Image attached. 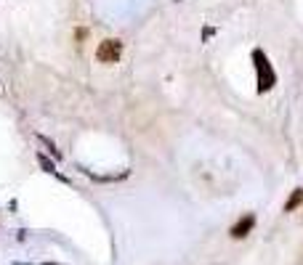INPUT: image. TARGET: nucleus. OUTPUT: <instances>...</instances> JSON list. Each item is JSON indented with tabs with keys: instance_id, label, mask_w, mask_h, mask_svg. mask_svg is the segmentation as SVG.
<instances>
[{
	"instance_id": "nucleus-1",
	"label": "nucleus",
	"mask_w": 303,
	"mask_h": 265,
	"mask_svg": "<svg viewBox=\"0 0 303 265\" xmlns=\"http://www.w3.org/2000/svg\"><path fill=\"white\" fill-rule=\"evenodd\" d=\"M252 61H255V69H258V93H266V90L274 88L277 82V75L271 69V61L266 59L263 50H252Z\"/></svg>"
},
{
	"instance_id": "nucleus-2",
	"label": "nucleus",
	"mask_w": 303,
	"mask_h": 265,
	"mask_svg": "<svg viewBox=\"0 0 303 265\" xmlns=\"http://www.w3.org/2000/svg\"><path fill=\"white\" fill-rule=\"evenodd\" d=\"M120 56H122V43L115 40V37L104 40L96 50V59L104 61V64H115V61H120Z\"/></svg>"
},
{
	"instance_id": "nucleus-3",
	"label": "nucleus",
	"mask_w": 303,
	"mask_h": 265,
	"mask_svg": "<svg viewBox=\"0 0 303 265\" xmlns=\"http://www.w3.org/2000/svg\"><path fill=\"white\" fill-rule=\"evenodd\" d=\"M252 225H255V218H252V215L239 218V220L232 225V236H234V239H242V236H248V234H250Z\"/></svg>"
},
{
	"instance_id": "nucleus-4",
	"label": "nucleus",
	"mask_w": 303,
	"mask_h": 265,
	"mask_svg": "<svg viewBox=\"0 0 303 265\" xmlns=\"http://www.w3.org/2000/svg\"><path fill=\"white\" fill-rule=\"evenodd\" d=\"M301 202H303V188H295V191H293V196H290V199L285 202V212L298 210V207H301Z\"/></svg>"
},
{
	"instance_id": "nucleus-5",
	"label": "nucleus",
	"mask_w": 303,
	"mask_h": 265,
	"mask_svg": "<svg viewBox=\"0 0 303 265\" xmlns=\"http://www.w3.org/2000/svg\"><path fill=\"white\" fill-rule=\"evenodd\" d=\"M37 159H40V165H43V170H46V172H56V167L50 165V162H48V159H46V156H43V154L37 156Z\"/></svg>"
},
{
	"instance_id": "nucleus-6",
	"label": "nucleus",
	"mask_w": 303,
	"mask_h": 265,
	"mask_svg": "<svg viewBox=\"0 0 303 265\" xmlns=\"http://www.w3.org/2000/svg\"><path fill=\"white\" fill-rule=\"evenodd\" d=\"M46 265H56V263H46Z\"/></svg>"
}]
</instances>
